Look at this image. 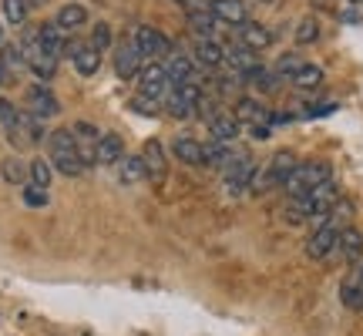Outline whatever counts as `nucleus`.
<instances>
[{"mask_svg":"<svg viewBox=\"0 0 363 336\" xmlns=\"http://www.w3.org/2000/svg\"><path fill=\"white\" fill-rule=\"evenodd\" d=\"M296 155L293 152H276V155L269 158V165L259 168L256 172V179H252V189L249 192H269V189H276V185H286V179L296 172Z\"/></svg>","mask_w":363,"mask_h":336,"instance_id":"f257e3e1","label":"nucleus"},{"mask_svg":"<svg viewBox=\"0 0 363 336\" xmlns=\"http://www.w3.org/2000/svg\"><path fill=\"white\" fill-rule=\"evenodd\" d=\"M323 181H330V165L326 162H306V165H296V172L286 179V195L293 198V195H306L313 192L316 185H323Z\"/></svg>","mask_w":363,"mask_h":336,"instance_id":"f03ea898","label":"nucleus"},{"mask_svg":"<svg viewBox=\"0 0 363 336\" xmlns=\"http://www.w3.org/2000/svg\"><path fill=\"white\" fill-rule=\"evenodd\" d=\"M131 44L142 51V57H155V61H162V57L172 54V40L165 38L162 30H155V27H138Z\"/></svg>","mask_w":363,"mask_h":336,"instance_id":"7ed1b4c3","label":"nucleus"},{"mask_svg":"<svg viewBox=\"0 0 363 336\" xmlns=\"http://www.w3.org/2000/svg\"><path fill=\"white\" fill-rule=\"evenodd\" d=\"M256 162L252 158H239V162H233V165L225 168V192L229 195H246L249 189H252V179H256Z\"/></svg>","mask_w":363,"mask_h":336,"instance_id":"20e7f679","label":"nucleus"},{"mask_svg":"<svg viewBox=\"0 0 363 336\" xmlns=\"http://www.w3.org/2000/svg\"><path fill=\"white\" fill-rule=\"evenodd\" d=\"M337 239H340V229L333 225H323V229H313V235L306 239V256L316 259V262H323L337 252Z\"/></svg>","mask_w":363,"mask_h":336,"instance_id":"39448f33","label":"nucleus"},{"mask_svg":"<svg viewBox=\"0 0 363 336\" xmlns=\"http://www.w3.org/2000/svg\"><path fill=\"white\" fill-rule=\"evenodd\" d=\"M208 11L216 13L219 24L242 27L249 21V7L242 4V0H208Z\"/></svg>","mask_w":363,"mask_h":336,"instance_id":"423d86ee","label":"nucleus"},{"mask_svg":"<svg viewBox=\"0 0 363 336\" xmlns=\"http://www.w3.org/2000/svg\"><path fill=\"white\" fill-rule=\"evenodd\" d=\"M175 88L172 84V78L165 74V67L162 65H148L142 67V94H152V98H158V101H165V94Z\"/></svg>","mask_w":363,"mask_h":336,"instance_id":"0eeeda50","label":"nucleus"},{"mask_svg":"<svg viewBox=\"0 0 363 336\" xmlns=\"http://www.w3.org/2000/svg\"><path fill=\"white\" fill-rule=\"evenodd\" d=\"M27 108H30V115H34V118H54L57 111H61L57 98H54V94L44 88V84L27 88Z\"/></svg>","mask_w":363,"mask_h":336,"instance_id":"6e6552de","label":"nucleus"},{"mask_svg":"<svg viewBox=\"0 0 363 336\" xmlns=\"http://www.w3.org/2000/svg\"><path fill=\"white\" fill-rule=\"evenodd\" d=\"M208 131H212V138H219V142H235L239 131H242V121H239L235 115L216 111V115L208 118Z\"/></svg>","mask_w":363,"mask_h":336,"instance_id":"1a4fd4ad","label":"nucleus"},{"mask_svg":"<svg viewBox=\"0 0 363 336\" xmlns=\"http://www.w3.org/2000/svg\"><path fill=\"white\" fill-rule=\"evenodd\" d=\"M115 71H118V78H135V74H142V51H138L135 44H121L115 54Z\"/></svg>","mask_w":363,"mask_h":336,"instance_id":"9d476101","label":"nucleus"},{"mask_svg":"<svg viewBox=\"0 0 363 336\" xmlns=\"http://www.w3.org/2000/svg\"><path fill=\"white\" fill-rule=\"evenodd\" d=\"M195 65L208 67V71H216L219 65H225V47H222L219 40L202 38L199 44H195Z\"/></svg>","mask_w":363,"mask_h":336,"instance_id":"9b49d317","label":"nucleus"},{"mask_svg":"<svg viewBox=\"0 0 363 336\" xmlns=\"http://www.w3.org/2000/svg\"><path fill=\"white\" fill-rule=\"evenodd\" d=\"M337 252L347 259V262H360V259H363V235H360V229H353V225L340 229Z\"/></svg>","mask_w":363,"mask_h":336,"instance_id":"f8f14e48","label":"nucleus"},{"mask_svg":"<svg viewBox=\"0 0 363 336\" xmlns=\"http://www.w3.org/2000/svg\"><path fill=\"white\" fill-rule=\"evenodd\" d=\"M48 148H51V162L54 158H71L78 155V138L71 128H57L48 135Z\"/></svg>","mask_w":363,"mask_h":336,"instance_id":"ddd939ff","label":"nucleus"},{"mask_svg":"<svg viewBox=\"0 0 363 336\" xmlns=\"http://www.w3.org/2000/svg\"><path fill=\"white\" fill-rule=\"evenodd\" d=\"M162 67H165V74L172 78V84H185V81H195V65L185 57V54H169L165 61H162Z\"/></svg>","mask_w":363,"mask_h":336,"instance_id":"4468645a","label":"nucleus"},{"mask_svg":"<svg viewBox=\"0 0 363 336\" xmlns=\"http://www.w3.org/2000/svg\"><path fill=\"white\" fill-rule=\"evenodd\" d=\"M239 44H246L249 51H262V47H269V44H272L269 27H262V24H252V21H246V24L239 27Z\"/></svg>","mask_w":363,"mask_h":336,"instance_id":"2eb2a0df","label":"nucleus"},{"mask_svg":"<svg viewBox=\"0 0 363 336\" xmlns=\"http://www.w3.org/2000/svg\"><path fill=\"white\" fill-rule=\"evenodd\" d=\"M172 155L185 162V165H206V155H202V142L195 138H175L172 142Z\"/></svg>","mask_w":363,"mask_h":336,"instance_id":"dca6fc26","label":"nucleus"},{"mask_svg":"<svg viewBox=\"0 0 363 336\" xmlns=\"http://www.w3.org/2000/svg\"><path fill=\"white\" fill-rule=\"evenodd\" d=\"M121 158H125V142L118 138L115 131H111V135H101V138H98V162H101V165H118Z\"/></svg>","mask_w":363,"mask_h":336,"instance_id":"f3484780","label":"nucleus"},{"mask_svg":"<svg viewBox=\"0 0 363 336\" xmlns=\"http://www.w3.org/2000/svg\"><path fill=\"white\" fill-rule=\"evenodd\" d=\"M142 162H145L148 179H155V181L165 179V152H162V145H158V142H148V145H145Z\"/></svg>","mask_w":363,"mask_h":336,"instance_id":"a211bd4d","label":"nucleus"},{"mask_svg":"<svg viewBox=\"0 0 363 336\" xmlns=\"http://www.w3.org/2000/svg\"><path fill=\"white\" fill-rule=\"evenodd\" d=\"M65 34H61V27L57 24H40L38 27V44L44 47L48 54H54V57H61V51H65Z\"/></svg>","mask_w":363,"mask_h":336,"instance_id":"6ab92c4d","label":"nucleus"},{"mask_svg":"<svg viewBox=\"0 0 363 336\" xmlns=\"http://www.w3.org/2000/svg\"><path fill=\"white\" fill-rule=\"evenodd\" d=\"M235 118H239V121H252V125H266V121H269V111H266L259 101H252V98H239V101H235Z\"/></svg>","mask_w":363,"mask_h":336,"instance_id":"aec40b11","label":"nucleus"},{"mask_svg":"<svg viewBox=\"0 0 363 336\" xmlns=\"http://www.w3.org/2000/svg\"><path fill=\"white\" fill-rule=\"evenodd\" d=\"M84 21H88V7H81V4H65V7L57 11V21H54V24L61 27V30H78Z\"/></svg>","mask_w":363,"mask_h":336,"instance_id":"412c9836","label":"nucleus"},{"mask_svg":"<svg viewBox=\"0 0 363 336\" xmlns=\"http://www.w3.org/2000/svg\"><path fill=\"white\" fill-rule=\"evenodd\" d=\"M27 179H30V185L48 189L51 179H54V165L48 162V158H38V162H30V165H27Z\"/></svg>","mask_w":363,"mask_h":336,"instance_id":"4be33fe9","label":"nucleus"},{"mask_svg":"<svg viewBox=\"0 0 363 336\" xmlns=\"http://www.w3.org/2000/svg\"><path fill=\"white\" fill-rule=\"evenodd\" d=\"M353 219V206L347 198H337L333 208L326 212V225H333V229H347V222Z\"/></svg>","mask_w":363,"mask_h":336,"instance_id":"5701e85b","label":"nucleus"},{"mask_svg":"<svg viewBox=\"0 0 363 336\" xmlns=\"http://www.w3.org/2000/svg\"><path fill=\"white\" fill-rule=\"evenodd\" d=\"M189 24H192L199 34H216V24H219V21H216V13L208 11V4H206V7H199V11H189Z\"/></svg>","mask_w":363,"mask_h":336,"instance_id":"b1692460","label":"nucleus"},{"mask_svg":"<svg viewBox=\"0 0 363 336\" xmlns=\"http://www.w3.org/2000/svg\"><path fill=\"white\" fill-rule=\"evenodd\" d=\"M118 165H121V168H118L121 181H142V179H148V172H145V162H142V158L128 155V158H121Z\"/></svg>","mask_w":363,"mask_h":336,"instance_id":"393cba45","label":"nucleus"},{"mask_svg":"<svg viewBox=\"0 0 363 336\" xmlns=\"http://www.w3.org/2000/svg\"><path fill=\"white\" fill-rule=\"evenodd\" d=\"M128 108H131V111H135V115L155 118L158 111L165 108V104L158 101V98H152V94H135V98H131V101H128Z\"/></svg>","mask_w":363,"mask_h":336,"instance_id":"a878e982","label":"nucleus"},{"mask_svg":"<svg viewBox=\"0 0 363 336\" xmlns=\"http://www.w3.org/2000/svg\"><path fill=\"white\" fill-rule=\"evenodd\" d=\"M340 303L347 306V310H363V293H360V283L357 279H347V283L340 286Z\"/></svg>","mask_w":363,"mask_h":336,"instance_id":"bb28decb","label":"nucleus"},{"mask_svg":"<svg viewBox=\"0 0 363 336\" xmlns=\"http://www.w3.org/2000/svg\"><path fill=\"white\" fill-rule=\"evenodd\" d=\"M162 104H165V108H169V115H175V118H192L195 115V104L185 101V98H182L175 88L165 94V101H162Z\"/></svg>","mask_w":363,"mask_h":336,"instance_id":"cd10ccee","label":"nucleus"},{"mask_svg":"<svg viewBox=\"0 0 363 336\" xmlns=\"http://www.w3.org/2000/svg\"><path fill=\"white\" fill-rule=\"evenodd\" d=\"M74 67H78L81 74H94V71L101 67V51H94V47H81V54L74 57Z\"/></svg>","mask_w":363,"mask_h":336,"instance_id":"c85d7f7f","label":"nucleus"},{"mask_svg":"<svg viewBox=\"0 0 363 336\" xmlns=\"http://www.w3.org/2000/svg\"><path fill=\"white\" fill-rule=\"evenodd\" d=\"M320 81H323V71L316 65H303L296 74H293V84H296V88H316Z\"/></svg>","mask_w":363,"mask_h":336,"instance_id":"c756f323","label":"nucleus"},{"mask_svg":"<svg viewBox=\"0 0 363 336\" xmlns=\"http://www.w3.org/2000/svg\"><path fill=\"white\" fill-rule=\"evenodd\" d=\"M0 175H4V181H24L27 179V165L21 162V158H4V165H0Z\"/></svg>","mask_w":363,"mask_h":336,"instance_id":"7c9ffc66","label":"nucleus"},{"mask_svg":"<svg viewBox=\"0 0 363 336\" xmlns=\"http://www.w3.org/2000/svg\"><path fill=\"white\" fill-rule=\"evenodd\" d=\"M316 38H320V21L316 17H303L296 27V44H313Z\"/></svg>","mask_w":363,"mask_h":336,"instance_id":"2f4dec72","label":"nucleus"},{"mask_svg":"<svg viewBox=\"0 0 363 336\" xmlns=\"http://www.w3.org/2000/svg\"><path fill=\"white\" fill-rule=\"evenodd\" d=\"M4 17L13 27H21L27 21V0H4Z\"/></svg>","mask_w":363,"mask_h":336,"instance_id":"473e14b6","label":"nucleus"},{"mask_svg":"<svg viewBox=\"0 0 363 336\" xmlns=\"http://www.w3.org/2000/svg\"><path fill=\"white\" fill-rule=\"evenodd\" d=\"M303 65H306V61H303L299 54H283V57L276 61V74H279V78H293Z\"/></svg>","mask_w":363,"mask_h":336,"instance_id":"72a5a7b5","label":"nucleus"},{"mask_svg":"<svg viewBox=\"0 0 363 336\" xmlns=\"http://www.w3.org/2000/svg\"><path fill=\"white\" fill-rule=\"evenodd\" d=\"M21 198H24V206H30V208H44L48 206V189H40V185H27L24 192H21Z\"/></svg>","mask_w":363,"mask_h":336,"instance_id":"f704fd0d","label":"nucleus"},{"mask_svg":"<svg viewBox=\"0 0 363 336\" xmlns=\"http://www.w3.org/2000/svg\"><path fill=\"white\" fill-rule=\"evenodd\" d=\"M27 57H24V47H13V44H4L0 47V65L4 67H21Z\"/></svg>","mask_w":363,"mask_h":336,"instance_id":"c9c22d12","label":"nucleus"},{"mask_svg":"<svg viewBox=\"0 0 363 336\" xmlns=\"http://www.w3.org/2000/svg\"><path fill=\"white\" fill-rule=\"evenodd\" d=\"M91 47H94V51H104V47H111V27H108V24H94V38H91Z\"/></svg>","mask_w":363,"mask_h":336,"instance_id":"e433bc0d","label":"nucleus"},{"mask_svg":"<svg viewBox=\"0 0 363 336\" xmlns=\"http://www.w3.org/2000/svg\"><path fill=\"white\" fill-rule=\"evenodd\" d=\"M353 279H357V283H360V293H363V266H360V272H357V276H353Z\"/></svg>","mask_w":363,"mask_h":336,"instance_id":"4c0bfd02","label":"nucleus"},{"mask_svg":"<svg viewBox=\"0 0 363 336\" xmlns=\"http://www.w3.org/2000/svg\"><path fill=\"white\" fill-rule=\"evenodd\" d=\"M0 47H4V34H0Z\"/></svg>","mask_w":363,"mask_h":336,"instance_id":"58836bf2","label":"nucleus"},{"mask_svg":"<svg viewBox=\"0 0 363 336\" xmlns=\"http://www.w3.org/2000/svg\"><path fill=\"white\" fill-rule=\"evenodd\" d=\"M0 78H4V71H0Z\"/></svg>","mask_w":363,"mask_h":336,"instance_id":"ea45409f","label":"nucleus"}]
</instances>
